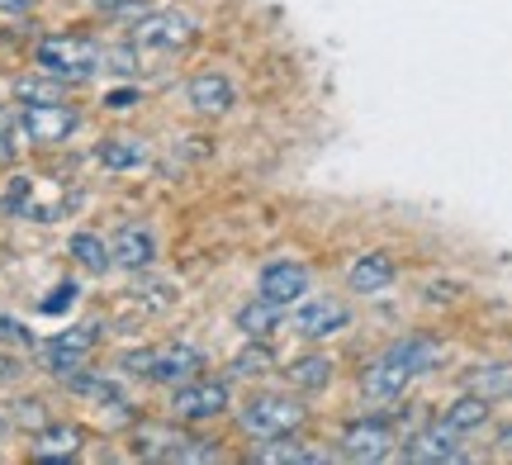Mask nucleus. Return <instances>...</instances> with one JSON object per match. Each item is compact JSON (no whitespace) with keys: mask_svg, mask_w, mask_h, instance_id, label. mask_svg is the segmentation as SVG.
Masks as SVG:
<instances>
[{"mask_svg":"<svg viewBox=\"0 0 512 465\" xmlns=\"http://www.w3.org/2000/svg\"><path fill=\"white\" fill-rule=\"evenodd\" d=\"M34 62H38V72L57 76L67 86V81H91L105 67V48L81 34H48V38H38Z\"/></svg>","mask_w":512,"mask_h":465,"instance_id":"nucleus-1","label":"nucleus"},{"mask_svg":"<svg viewBox=\"0 0 512 465\" xmlns=\"http://www.w3.org/2000/svg\"><path fill=\"white\" fill-rule=\"evenodd\" d=\"M128 375H143L152 385H181L204 371V352L190 342H166V347H138L119 361Z\"/></svg>","mask_w":512,"mask_h":465,"instance_id":"nucleus-2","label":"nucleus"},{"mask_svg":"<svg viewBox=\"0 0 512 465\" xmlns=\"http://www.w3.org/2000/svg\"><path fill=\"white\" fill-rule=\"evenodd\" d=\"M309 423V409L290 399V394H252L238 409V428L256 442H275V437H294Z\"/></svg>","mask_w":512,"mask_h":465,"instance_id":"nucleus-3","label":"nucleus"},{"mask_svg":"<svg viewBox=\"0 0 512 465\" xmlns=\"http://www.w3.org/2000/svg\"><path fill=\"white\" fill-rule=\"evenodd\" d=\"M309 290H313V271L304 261H290V257L266 261L261 276H256V299H266L275 309H294Z\"/></svg>","mask_w":512,"mask_h":465,"instance_id":"nucleus-4","label":"nucleus"},{"mask_svg":"<svg viewBox=\"0 0 512 465\" xmlns=\"http://www.w3.org/2000/svg\"><path fill=\"white\" fill-rule=\"evenodd\" d=\"M200 34L195 15L185 10H157V15H143L133 24V43L138 48H157V53H176V48H190Z\"/></svg>","mask_w":512,"mask_h":465,"instance_id":"nucleus-5","label":"nucleus"},{"mask_svg":"<svg viewBox=\"0 0 512 465\" xmlns=\"http://www.w3.org/2000/svg\"><path fill=\"white\" fill-rule=\"evenodd\" d=\"M228 404H233V399H228V385H223V380H204V375L181 380L176 394H171V413H176L181 423H209V418H223Z\"/></svg>","mask_w":512,"mask_h":465,"instance_id":"nucleus-6","label":"nucleus"},{"mask_svg":"<svg viewBox=\"0 0 512 465\" xmlns=\"http://www.w3.org/2000/svg\"><path fill=\"white\" fill-rule=\"evenodd\" d=\"M81 129V110H72V105H62V100H53V105H19V133L29 138V143H67L72 133Z\"/></svg>","mask_w":512,"mask_h":465,"instance_id":"nucleus-7","label":"nucleus"},{"mask_svg":"<svg viewBox=\"0 0 512 465\" xmlns=\"http://www.w3.org/2000/svg\"><path fill=\"white\" fill-rule=\"evenodd\" d=\"M394 442H399V428L375 413V418H361V423H351L342 432L337 456L342 461H384V456H394Z\"/></svg>","mask_w":512,"mask_h":465,"instance_id":"nucleus-8","label":"nucleus"},{"mask_svg":"<svg viewBox=\"0 0 512 465\" xmlns=\"http://www.w3.org/2000/svg\"><path fill=\"white\" fill-rule=\"evenodd\" d=\"M290 328L299 337H332V333H342V328H351V309L332 295H313V299L304 295L294 304Z\"/></svg>","mask_w":512,"mask_h":465,"instance_id":"nucleus-9","label":"nucleus"},{"mask_svg":"<svg viewBox=\"0 0 512 465\" xmlns=\"http://www.w3.org/2000/svg\"><path fill=\"white\" fill-rule=\"evenodd\" d=\"M100 342V323H81V328H62L57 337H48V347H43V361H48V371L62 380L67 371L76 366H86V356L91 347Z\"/></svg>","mask_w":512,"mask_h":465,"instance_id":"nucleus-10","label":"nucleus"},{"mask_svg":"<svg viewBox=\"0 0 512 465\" xmlns=\"http://www.w3.org/2000/svg\"><path fill=\"white\" fill-rule=\"evenodd\" d=\"M413 380H418V375L408 371V366H399L394 356H380V361H370L366 375H361V394H366L370 404H394V399L408 394Z\"/></svg>","mask_w":512,"mask_h":465,"instance_id":"nucleus-11","label":"nucleus"},{"mask_svg":"<svg viewBox=\"0 0 512 465\" xmlns=\"http://www.w3.org/2000/svg\"><path fill=\"white\" fill-rule=\"evenodd\" d=\"M465 432H456L451 423H437V428H422L408 437L403 447V461H465Z\"/></svg>","mask_w":512,"mask_h":465,"instance_id":"nucleus-12","label":"nucleus"},{"mask_svg":"<svg viewBox=\"0 0 512 465\" xmlns=\"http://www.w3.org/2000/svg\"><path fill=\"white\" fill-rule=\"evenodd\" d=\"M185 100H190V110L195 114H228L238 105V86H233V76L223 72H200L190 76V86H185Z\"/></svg>","mask_w":512,"mask_h":465,"instance_id":"nucleus-13","label":"nucleus"},{"mask_svg":"<svg viewBox=\"0 0 512 465\" xmlns=\"http://www.w3.org/2000/svg\"><path fill=\"white\" fill-rule=\"evenodd\" d=\"M110 257H114V266H124V271H147V266L157 261V233L147 224H124L110 238Z\"/></svg>","mask_w":512,"mask_h":465,"instance_id":"nucleus-14","label":"nucleus"},{"mask_svg":"<svg viewBox=\"0 0 512 465\" xmlns=\"http://www.w3.org/2000/svg\"><path fill=\"white\" fill-rule=\"evenodd\" d=\"M394 276H399V266H394L389 252H361V257L351 261L347 285L356 295H384V290L394 285Z\"/></svg>","mask_w":512,"mask_h":465,"instance_id":"nucleus-15","label":"nucleus"},{"mask_svg":"<svg viewBox=\"0 0 512 465\" xmlns=\"http://www.w3.org/2000/svg\"><path fill=\"white\" fill-rule=\"evenodd\" d=\"M62 385L72 394H81V399H91V404H105V409H119V404H128L124 399V385L119 380H110V375H95L86 371V366H76V371L62 375Z\"/></svg>","mask_w":512,"mask_h":465,"instance_id":"nucleus-16","label":"nucleus"},{"mask_svg":"<svg viewBox=\"0 0 512 465\" xmlns=\"http://www.w3.org/2000/svg\"><path fill=\"white\" fill-rule=\"evenodd\" d=\"M384 356H394V361H399V366H408L413 375H427V371H437V366H441L446 347H441L437 337L413 333V337H399V342H394Z\"/></svg>","mask_w":512,"mask_h":465,"instance_id":"nucleus-17","label":"nucleus"},{"mask_svg":"<svg viewBox=\"0 0 512 465\" xmlns=\"http://www.w3.org/2000/svg\"><path fill=\"white\" fill-rule=\"evenodd\" d=\"M81 428L72 423H43L38 428V442H34V461H76L81 456Z\"/></svg>","mask_w":512,"mask_h":465,"instance_id":"nucleus-18","label":"nucleus"},{"mask_svg":"<svg viewBox=\"0 0 512 465\" xmlns=\"http://www.w3.org/2000/svg\"><path fill=\"white\" fill-rule=\"evenodd\" d=\"M465 390L489 399V404H503L512 399V361H489V366H475L465 375Z\"/></svg>","mask_w":512,"mask_h":465,"instance_id":"nucleus-19","label":"nucleus"},{"mask_svg":"<svg viewBox=\"0 0 512 465\" xmlns=\"http://www.w3.org/2000/svg\"><path fill=\"white\" fill-rule=\"evenodd\" d=\"M489 413H494V404H489V399H479V394L465 390L451 409L441 413V423H451L456 432H465V437H470V432H479L484 423H489Z\"/></svg>","mask_w":512,"mask_h":465,"instance_id":"nucleus-20","label":"nucleus"},{"mask_svg":"<svg viewBox=\"0 0 512 465\" xmlns=\"http://www.w3.org/2000/svg\"><path fill=\"white\" fill-rule=\"evenodd\" d=\"M95 157H100L105 171H138L147 162V148L138 138H105V143L95 148Z\"/></svg>","mask_w":512,"mask_h":465,"instance_id":"nucleus-21","label":"nucleus"},{"mask_svg":"<svg viewBox=\"0 0 512 465\" xmlns=\"http://www.w3.org/2000/svg\"><path fill=\"white\" fill-rule=\"evenodd\" d=\"M285 375H290L294 390H328L332 375H337V366H332L328 356H299V361L285 366Z\"/></svg>","mask_w":512,"mask_h":465,"instance_id":"nucleus-22","label":"nucleus"},{"mask_svg":"<svg viewBox=\"0 0 512 465\" xmlns=\"http://www.w3.org/2000/svg\"><path fill=\"white\" fill-rule=\"evenodd\" d=\"M67 247H72V257L81 261L86 271H95V276H100V271H110V266H114L110 242L100 238V233H91V228H81V233H72V242H67Z\"/></svg>","mask_w":512,"mask_h":465,"instance_id":"nucleus-23","label":"nucleus"},{"mask_svg":"<svg viewBox=\"0 0 512 465\" xmlns=\"http://www.w3.org/2000/svg\"><path fill=\"white\" fill-rule=\"evenodd\" d=\"M280 314H285V309H275V304H266V299H256V304L238 309V333L252 337V342H261V337H271L275 328H280Z\"/></svg>","mask_w":512,"mask_h":465,"instance_id":"nucleus-24","label":"nucleus"},{"mask_svg":"<svg viewBox=\"0 0 512 465\" xmlns=\"http://www.w3.org/2000/svg\"><path fill=\"white\" fill-rule=\"evenodd\" d=\"M15 100L19 105H53V100H62V81L48 72L38 76H19L15 81Z\"/></svg>","mask_w":512,"mask_h":465,"instance_id":"nucleus-25","label":"nucleus"},{"mask_svg":"<svg viewBox=\"0 0 512 465\" xmlns=\"http://www.w3.org/2000/svg\"><path fill=\"white\" fill-rule=\"evenodd\" d=\"M0 342H10V347H34V333H29L19 318H5V314H0Z\"/></svg>","mask_w":512,"mask_h":465,"instance_id":"nucleus-26","label":"nucleus"},{"mask_svg":"<svg viewBox=\"0 0 512 465\" xmlns=\"http://www.w3.org/2000/svg\"><path fill=\"white\" fill-rule=\"evenodd\" d=\"M72 304H76V285L72 280H62V285H57V295L43 299V314H62V309H72Z\"/></svg>","mask_w":512,"mask_h":465,"instance_id":"nucleus-27","label":"nucleus"},{"mask_svg":"<svg viewBox=\"0 0 512 465\" xmlns=\"http://www.w3.org/2000/svg\"><path fill=\"white\" fill-rule=\"evenodd\" d=\"M266 366H271V356L261 352V347H252V352H242L238 361H233V371H238V375H261Z\"/></svg>","mask_w":512,"mask_h":465,"instance_id":"nucleus-28","label":"nucleus"},{"mask_svg":"<svg viewBox=\"0 0 512 465\" xmlns=\"http://www.w3.org/2000/svg\"><path fill=\"white\" fill-rule=\"evenodd\" d=\"M95 10H105V15H133L138 5H147V0H91Z\"/></svg>","mask_w":512,"mask_h":465,"instance_id":"nucleus-29","label":"nucleus"},{"mask_svg":"<svg viewBox=\"0 0 512 465\" xmlns=\"http://www.w3.org/2000/svg\"><path fill=\"white\" fill-rule=\"evenodd\" d=\"M138 100H143V95H138V91H128V86H119V91L105 95V105H110V110H133Z\"/></svg>","mask_w":512,"mask_h":465,"instance_id":"nucleus-30","label":"nucleus"},{"mask_svg":"<svg viewBox=\"0 0 512 465\" xmlns=\"http://www.w3.org/2000/svg\"><path fill=\"white\" fill-rule=\"evenodd\" d=\"M38 399H19V423H34V428H43V413L34 409Z\"/></svg>","mask_w":512,"mask_h":465,"instance_id":"nucleus-31","label":"nucleus"},{"mask_svg":"<svg viewBox=\"0 0 512 465\" xmlns=\"http://www.w3.org/2000/svg\"><path fill=\"white\" fill-rule=\"evenodd\" d=\"M5 162H15V138H10V129L0 124V167H5Z\"/></svg>","mask_w":512,"mask_h":465,"instance_id":"nucleus-32","label":"nucleus"},{"mask_svg":"<svg viewBox=\"0 0 512 465\" xmlns=\"http://www.w3.org/2000/svg\"><path fill=\"white\" fill-rule=\"evenodd\" d=\"M0 10H10V15H24V10H29V0H0Z\"/></svg>","mask_w":512,"mask_h":465,"instance_id":"nucleus-33","label":"nucleus"},{"mask_svg":"<svg viewBox=\"0 0 512 465\" xmlns=\"http://www.w3.org/2000/svg\"><path fill=\"white\" fill-rule=\"evenodd\" d=\"M498 451H508V456H512V423L498 432Z\"/></svg>","mask_w":512,"mask_h":465,"instance_id":"nucleus-34","label":"nucleus"},{"mask_svg":"<svg viewBox=\"0 0 512 465\" xmlns=\"http://www.w3.org/2000/svg\"><path fill=\"white\" fill-rule=\"evenodd\" d=\"M0 437H5V418H0Z\"/></svg>","mask_w":512,"mask_h":465,"instance_id":"nucleus-35","label":"nucleus"}]
</instances>
